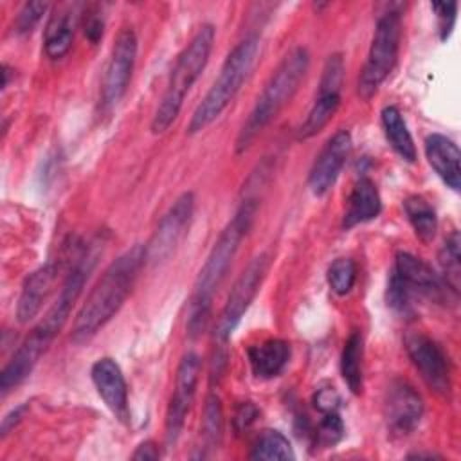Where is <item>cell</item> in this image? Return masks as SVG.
Masks as SVG:
<instances>
[{"mask_svg": "<svg viewBox=\"0 0 461 461\" xmlns=\"http://www.w3.org/2000/svg\"><path fill=\"white\" fill-rule=\"evenodd\" d=\"M258 211V202L252 198H247L241 202L230 221L223 227L218 240L214 241L205 263L202 265L193 294L189 299V313H187V330L191 337L200 335L209 319H211V308H212V297L218 292L220 285L223 283L238 250L247 236L254 216Z\"/></svg>", "mask_w": 461, "mask_h": 461, "instance_id": "6da1fadb", "label": "cell"}, {"mask_svg": "<svg viewBox=\"0 0 461 461\" xmlns=\"http://www.w3.org/2000/svg\"><path fill=\"white\" fill-rule=\"evenodd\" d=\"M144 263V245H133L110 263L74 319L72 340L76 344L88 342L119 312L130 295Z\"/></svg>", "mask_w": 461, "mask_h": 461, "instance_id": "7a4b0ae2", "label": "cell"}, {"mask_svg": "<svg viewBox=\"0 0 461 461\" xmlns=\"http://www.w3.org/2000/svg\"><path fill=\"white\" fill-rule=\"evenodd\" d=\"M310 67V54L306 47H294L277 65L268 77L265 88L258 95L247 121L243 122L238 139L236 151L249 149L252 140L277 117V113L290 103L304 79Z\"/></svg>", "mask_w": 461, "mask_h": 461, "instance_id": "3957f363", "label": "cell"}, {"mask_svg": "<svg viewBox=\"0 0 461 461\" xmlns=\"http://www.w3.org/2000/svg\"><path fill=\"white\" fill-rule=\"evenodd\" d=\"M214 34L216 31L211 23L202 25L185 49L178 54L164 95L151 119L153 133H164L178 117L187 92L207 67L214 45Z\"/></svg>", "mask_w": 461, "mask_h": 461, "instance_id": "277c9868", "label": "cell"}, {"mask_svg": "<svg viewBox=\"0 0 461 461\" xmlns=\"http://www.w3.org/2000/svg\"><path fill=\"white\" fill-rule=\"evenodd\" d=\"M259 52V40L256 36L240 41L225 58L218 77L194 108L187 124V133L194 135L212 124L223 110L232 103L241 85L249 77Z\"/></svg>", "mask_w": 461, "mask_h": 461, "instance_id": "5b68a950", "label": "cell"}, {"mask_svg": "<svg viewBox=\"0 0 461 461\" xmlns=\"http://www.w3.org/2000/svg\"><path fill=\"white\" fill-rule=\"evenodd\" d=\"M402 36V16L398 11L384 13L375 27L367 58L358 76L357 92L362 99H371L382 83L391 76L398 61Z\"/></svg>", "mask_w": 461, "mask_h": 461, "instance_id": "8992f818", "label": "cell"}, {"mask_svg": "<svg viewBox=\"0 0 461 461\" xmlns=\"http://www.w3.org/2000/svg\"><path fill=\"white\" fill-rule=\"evenodd\" d=\"M270 267V256L267 252L258 254L240 274V277L234 281L229 297L223 304V310L220 312V317L216 321V330H214V339L220 346H225L234 330L238 328L240 321L243 319L245 312L256 299L267 272Z\"/></svg>", "mask_w": 461, "mask_h": 461, "instance_id": "52a82bcc", "label": "cell"}, {"mask_svg": "<svg viewBox=\"0 0 461 461\" xmlns=\"http://www.w3.org/2000/svg\"><path fill=\"white\" fill-rule=\"evenodd\" d=\"M344 70H346V67H344L342 54L335 52L326 58L315 101L306 115V119L297 128L299 140L315 137L319 131H322V128L337 113V110L340 106V90H342V83H344Z\"/></svg>", "mask_w": 461, "mask_h": 461, "instance_id": "ba28073f", "label": "cell"}, {"mask_svg": "<svg viewBox=\"0 0 461 461\" xmlns=\"http://www.w3.org/2000/svg\"><path fill=\"white\" fill-rule=\"evenodd\" d=\"M194 202L196 200L191 191L182 193L167 209V212L160 218L149 243L146 245L148 263L160 265L175 254L189 230L194 214Z\"/></svg>", "mask_w": 461, "mask_h": 461, "instance_id": "9c48e42d", "label": "cell"}, {"mask_svg": "<svg viewBox=\"0 0 461 461\" xmlns=\"http://www.w3.org/2000/svg\"><path fill=\"white\" fill-rule=\"evenodd\" d=\"M391 272L407 290L411 299L420 295L438 304H448L457 299V292H454L429 263L411 252H398Z\"/></svg>", "mask_w": 461, "mask_h": 461, "instance_id": "30bf717a", "label": "cell"}, {"mask_svg": "<svg viewBox=\"0 0 461 461\" xmlns=\"http://www.w3.org/2000/svg\"><path fill=\"white\" fill-rule=\"evenodd\" d=\"M409 360L420 373L421 380L439 396H448L452 389L448 357L441 346L421 331H409L403 337Z\"/></svg>", "mask_w": 461, "mask_h": 461, "instance_id": "8fae6325", "label": "cell"}, {"mask_svg": "<svg viewBox=\"0 0 461 461\" xmlns=\"http://www.w3.org/2000/svg\"><path fill=\"white\" fill-rule=\"evenodd\" d=\"M137 59V36L131 27H124L112 47L110 59L106 63L101 101L104 108H113L126 94L133 67Z\"/></svg>", "mask_w": 461, "mask_h": 461, "instance_id": "7c38bea8", "label": "cell"}, {"mask_svg": "<svg viewBox=\"0 0 461 461\" xmlns=\"http://www.w3.org/2000/svg\"><path fill=\"white\" fill-rule=\"evenodd\" d=\"M200 373H202L200 357L193 351L185 353L176 367L175 387L166 411V443L167 445H175L184 429L187 412L196 394Z\"/></svg>", "mask_w": 461, "mask_h": 461, "instance_id": "4fadbf2b", "label": "cell"}, {"mask_svg": "<svg viewBox=\"0 0 461 461\" xmlns=\"http://www.w3.org/2000/svg\"><path fill=\"white\" fill-rule=\"evenodd\" d=\"M425 412L420 393L405 380L389 384L384 398V420L394 436H407L416 430Z\"/></svg>", "mask_w": 461, "mask_h": 461, "instance_id": "5bb4252c", "label": "cell"}, {"mask_svg": "<svg viewBox=\"0 0 461 461\" xmlns=\"http://www.w3.org/2000/svg\"><path fill=\"white\" fill-rule=\"evenodd\" d=\"M351 148L353 140L346 130H339L326 140L308 175V187L315 196L326 194L335 185L351 155Z\"/></svg>", "mask_w": 461, "mask_h": 461, "instance_id": "9a60e30c", "label": "cell"}, {"mask_svg": "<svg viewBox=\"0 0 461 461\" xmlns=\"http://www.w3.org/2000/svg\"><path fill=\"white\" fill-rule=\"evenodd\" d=\"M90 376L97 394L101 396L104 405L110 409V412L122 425H128L131 420L130 402H128V385L119 364L110 357L97 358L92 364Z\"/></svg>", "mask_w": 461, "mask_h": 461, "instance_id": "2e32d148", "label": "cell"}, {"mask_svg": "<svg viewBox=\"0 0 461 461\" xmlns=\"http://www.w3.org/2000/svg\"><path fill=\"white\" fill-rule=\"evenodd\" d=\"M52 344V339L47 337L43 331L34 328L27 339L20 344V348L13 353L11 360L0 373V389L2 394H7L11 389L18 387L34 369L38 360Z\"/></svg>", "mask_w": 461, "mask_h": 461, "instance_id": "e0dca14e", "label": "cell"}, {"mask_svg": "<svg viewBox=\"0 0 461 461\" xmlns=\"http://www.w3.org/2000/svg\"><path fill=\"white\" fill-rule=\"evenodd\" d=\"M59 274V265L54 261L45 263L38 270H34L23 283L18 306H16V319L20 324L31 322L43 308L47 299L50 297Z\"/></svg>", "mask_w": 461, "mask_h": 461, "instance_id": "ac0fdd59", "label": "cell"}, {"mask_svg": "<svg viewBox=\"0 0 461 461\" xmlns=\"http://www.w3.org/2000/svg\"><path fill=\"white\" fill-rule=\"evenodd\" d=\"M77 18L79 13L76 4H61L50 13L43 32L45 54L50 59H61L70 50Z\"/></svg>", "mask_w": 461, "mask_h": 461, "instance_id": "d6986e66", "label": "cell"}, {"mask_svg": "<svg viewBox=\"0 0 461 461\" xmlns=\"http://www.w3.org/2000/svg\"><path fill=\"white\" fill-rule=\"evenodd\" d=\"M425 157L434 173L454 191L461 187L459 158L461 151L457 144L441 133H430L425 139Z\"/></svg>", "mask_w": 461, "mask_h": 461, "instance_id": "ffe728a7", "label": "cell"}, {"mask_svg": "<svg viewBox=\"0 0 461 461\" xmlns=\"http://www.w3.org/2000/svg\"><path fill=\"white\" fill-rule=\"evenodd\" d=\"M382 212V198L375 182L367 176L358 178L348 196V207L342 216V229H353L360 223L378 218Z\"/></svg>", "mask_w": 461, "mask_h": 461, "instance_id": "44dd1931", "label": "cell"}, {"mask_svg": "<svg viewBox=\"0 0 461 461\" xmlns=\"http://www.w3.org/2000/svg\"><path fill=\"white\" fill-rule=\"evenodd\" d=\"M249 364L256 378L270 380L279 376L290 360V344L283 339H267L247 349Z\"/></svg>", "mask_w": 461, "mask_h": 461, "instance_id": "7402d4cb", "label": "cell"}, {"mask_svg": "<svg viewBox=\"0 0 461 461\" xmlns=\"http://www.w3.org/2000/svg\"><path fill=\"white\" fill-rule=\"evenodd\" d=\"M380 121H382L385 139H387L389 146L393 148V151L402 160L414 164L418 160V151H416L412 135L407 128V122H405L402 112L393 104L384 106L380 112Z\"/></svg>", "mask_w": 461, "mask_h": 461, "instance_id": "603a6c76", "label": "cell"}, {"mask_svg": "<svg viewBox=\"0 0 461 461\" xmlns=\"http://www.w3.org/2000/svg\"><path fill=\"white\" fill-rule=\"evenodd\" d=\"M340 375L353 394L364 389V339L360 331H353L340 353Z\"/></svg>", "mask_w": 461, "mask_h": 461, "instance_id": "cb8c5ba5", "label": "cell"}, {"mask_svg": "<svg viewBox=\"0 0 461 461\" xmlns=\"http://www.w3.org/2000/svg\"><path fill=\"white\" fill-rule=\"evenodd\" d=\"M403 212L407 221L411 223L414 234L423 241L429 243L434 240L436 230H438V216L434 207L429 203L427 198L421 194H409L402 202Z\"/></svg>", "mask_w": 461, "mask_h": 461, "instance_id": "d4e9b609", "label": "cell"}, {"mask_svg": "<svg viewBox=\"0 0 461 461\" xmlns=\"http://www.w3.org/2000/svg\"><path fill=\"white\" fill-rule=\"evenodd\" d=\"M250 459H295L288 438L279 430H263L250 450Z\"/></svg>", "mask_w": 461, "mask_h": 461, "instance_id": "484cf974", "label": "cell"}, {"mask_svg": "<svg viewBox=\"0 0 461 461\" xmlns=\"http://www.w3.org/2000/svg\"><path fill=\"white\" fill-rule=\"evenodd\" d=\"M459 245H461V240H459V232L457 230H452L441 249H439V254H438V259H439V267H441V272H443V279L447 281V285L454 290V292H459V279H461V254H459Z\"/></svg>", "mask_w": 461, "mask_h": 461, "instance_id": "4316f807", "label": "cell"}, {"mask_svg": "<svg viewBox=\"0 0 461 461\" xmlns=\"http://www.w3.org/2000/svg\"><path fill=\"white\" fill-rule=\"evenodd\" d=\"M202 432L207 447H216L221 441L223 434V409L218 394L211 393L205 398L203 418H202Z\"/></svg>", "mask_w": 461, "mask_h": 461, "instance_id": "83f0119b", "label": "cell"}, {"mask_svg": "<svg viewBox=\"0 0 461 461\" xmlns=\"http://www.w3.org/2000/svg\"><path fill=\"white\" fill-rule=\"evenodd\" d=\"M346 434L344 421L340 418V412H324L322 418L319 420L317 427L312 430V439L315 447L321 448H330L335 447Z\"/></svg>", "mask_w": 461, "mask_h": 461, "instance_id": "f1b7e54d", "label": "cell"}, {"mask_svg": "<svg viewBox=\"0 0 461 461\" xmlns=\"http://www.w3.org/2000/svg\"><path fill=\"white\" fill-rule=\"evenodd\" d=\"M328 285L331 292L337 295H346L351 292L357 281V265L351 258H337L330 267H328Z\"/></svg>", "mask_w": 461, "mask_h": 461, "instance_id": "f546056e", "label": "cell"}, {"mask_svg": "<svg viewBox=\"0 0 461 461\" xmlns=\"http://www.w3.org/2000/svg\"><path fill=\"white\" fill-rule=\"evenodd\" d=\"M49 11L47 2H27L16 14L14 20V32L16 34H29L40 23L43 14Z\"/></svg>", "mask_w": 461, "mask_h": 461, "instance_id": "4dcf8cb0", "label": "cell"}, {"mask_svg": "<svg viewBox=\"0 0 461 461\" xmlns=\"http://www.w3.org/2000/svg\"><path fill=\"white\" fill-rule=\"evenodd\" d=\"M430 9L436 14L438 20V31H439V40L445 41L452 34L456 16H457V2H432Z\"/></svg>", "mask_w": 461, "mask_h": 461, "instance_id": "1f68e13d", "label": "cell"}, {"mask_svg": "<svg viewBox=\"0 0 461 461\" xmlns=\"http://www.w3.org/2000/svg\"><path fill=\"white\" fill-rule=\"evenodd\" d=\"M104 16L99 5H86L83 11V32L90 43H97L103 38Z\"/></svg>", "mask_w": 461, "mask_h": 461, "instance_id": "d6a6232c", "label": "cell"}, {"mask_svg": "<svg viewBox=\"0 0 461 461\" xmlns=\"http://www.w3.org/2000/svg\"><path fill=\"white\" fill-rule=\"evenodd\" d=\"M313 407L324 414V412H335L340 409V394L333 385H322L319 387L312 396Z\"/></svg>", "mask_w": 461, "mask_h": 461, "instance_id": "836d02e7", "label": "cell"}, {"mask_svg": "<svg viewBox=\"0 0 461 461\" xmlns=\"http://www.w3.org/2000/svg\"><path fill=\"white\" fill-rule=\"evenodd\" d=\"M258 416H259V409L254 405V402L240 403L234 416H232V427H234L236 434L247 432L254 425Z\"/></svg>", "mask_w": 461, "mask_h": 461, "instance_id": "e575fe53", "label": "cell"}, {"mask_svg": "<svg viewBox=\"0 0 461 461\" xmlns=\"http://www.w3.org/2000/svg\"><path fill=\"white\" fill-rule=\"evenodd\" d=\"M27 411H29V405L27 403H22V405H18V407H14L13 411H9L4 418H2V425H0V436L2 438H5L23 418H25V414H27Z\"/></svg>", "mask_w": 461, "mask_h": 461, "instance_id": "d590c367", "label": "cell"}, {"mask_svg": "<svg viewBox=\"0 0 461 461\" xmlns=\"http://www.w3.org/2000/svg\"><path fill=\"white\" fill-rule=\"evenodd\" d=\"M133 459H137V461H140V459H158L160 457V450H158V445L155 443V441H151V439H148V441H142L137 448H135V452H133V456H131Z\"/></svg>", "mask_w": 461, "mask_h": 461, "instance_id": "8d00e7d4", "label": "cell"}, {"mask_svg": "<svg viewBox=\"0 0 461 461\" xmlns=\"http://www.w3.org/2000/svg\"><path fill=\"white\" fill-rule=\"evenodd\" d=\"M2 76H4L2 90H5V88H7V85H9V76H11V68L7 67V63H4V65H2Z\"/></svg>", "mask_w": 461, "mask_h": 461, "instance_id": "74e56055", "label": "cell"}]
</instances>
